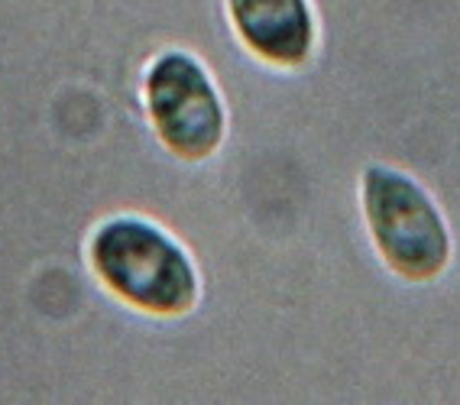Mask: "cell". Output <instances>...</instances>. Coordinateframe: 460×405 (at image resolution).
<instances>
[{
	"instance_id": "obj_1",
	"label": "cell",
	"mask_w": 460,
	"mask_h": 405,
	"mask_svg": "<svg viewBox=\"0 0 460 405\" xmlns=\"http://www.w3.org/2000/svg\"><path fill=\"white\" fill-rule=\"evenodd\" d=\"M84 263L107 295L146 318H185L205 295L191 250L143 215L104 217L84 240Z\"/></svg>"
},
{
	"instance_id": "obj_2",
	"label": "cell",
	"mask_w": 460,
	"mask_h": 405,
	"mask_svg": "<svg viewBox=\"0 0 460 405\" xmlns=\"http://www.w3.org/2000/svg\"><path fill=\"white\" fill-rule=\"evenodd\" d=\"M360 211L373 253L395 279L428 286L451 269V224L415 175L370 163L360 175Z\"/></svg>"
},
{
	"instance_id": "obj_3",
	"label": "cell",
	"mask_w": 460,
	"mask_h": 405,
	"mask_svg": "<svg viewBox=\"0 0 460 405\" xmlns=\"http://www.w3.org/2000/svg\"><path fill=\"white\" fill-rule=\"evenodd\" d=\"M140 98L153 136L179 163H208L227 143V101L195 52L181 46L156 52L143 66Z\"/></svg>"
},
{
	"instance_id": "obj_4",
	"label": "cell",
	"mask_w": 460,
	"mask_h": 405,
	"mask_svg": "<svg viewBox=\"0 0 460 405\" xmlns=\"http://www.w3.org/2000/svg\"><path fill=\"white\" fill-rule=\"evenodd\" d=\"M234 40L272 72H302L318 52V13L312 0H224Z\"/></svg>"
}]
</instances>
